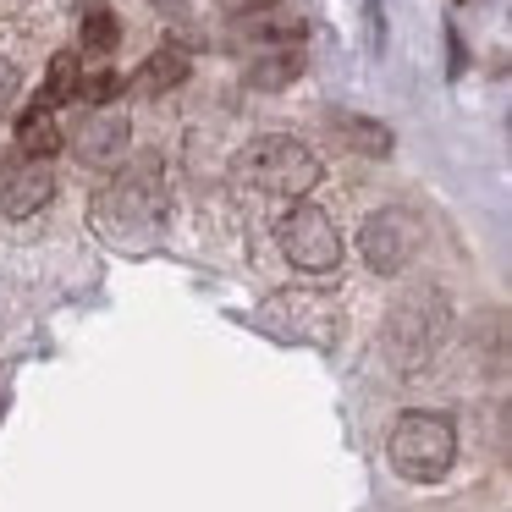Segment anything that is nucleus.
I'll return each instance as SVG.
<instances>
[{
	"instance_id": "f257e3e1",
	"label": "nucleus",
	"mask_w": 512,
	"mask_h": 512,
	"mask_svg": "<svg viewBox=\"0 0 512 512\" xmlns=\"http://www.w3.org/2000/svg\"><path fill=\"white\" fill-rule=\"evenodd\" d=\"M386 457L408 485H441L457 463V424L435 408L397 413V424L386 435Z\"/></svg>"
},
{
	"instance_id": "f03ea898",
	"label": "nucleus",
	"mask_w": 512,
	"mask_h": 512,
	"mask_svg": "<svg viewBox=\"0 0 512 512\" xmlns=\"http://www.w3.org/2000/svg\"><path fill=\"white\" fill-rule=\"evenodd\" d=\"M452 331V309L435 287H413L397 309L386 314V353L397 369H424L446 347Z\"/></svg>"
},
{
	"instance_id": "7ed1b4c3",
	"label": "nucleus",
	"mask_w": 512,
	"mask_h": 512,
	"mask_svg": "<svg viewBox=\"0 0 512 512\" xmlns=\"http://www.w3.org/2000/svg\"><path fill=\"white\" fill-rule=\"evenodd\" d=\"M237 177H243L254 193H265V199H292V204H298L303 193L320 182V160H314L298 138L270 133V138H254V144L243 149Z\"/></svg>"
},
{
	"instance_id": "20e7f679",
	"label": "nucleus",
	"mask_w": 512,
	"mask_h": 512,
	"mask_svg": "<svg viewBox=\"0 0 512 512\" xmlns=\"http://www.w3.org/2000/svg\"><path fill=\"white\" fill-rule=\"evenodd\" d=\"M100 221L111 226L116 237H138V232L166 221V177H160L155 160L127 166L122 177L100 193Z\"/></svg>"
},
{
	"instance_id": "39448f33",
	"label": "nucleus",
	"mask_w": 512,
	"mask_h": 512,
	"mask_svg": "<svg viewBox=\"0 0 512 512\" xmlns=\"http://www.w3.org/2000/svg\"><path fill=\"white\" fill-rule=\"evenodd\" d=\"M276 243L287 254V265H298V270H336L342 265V232H336V221L320 204H303V199L292 204L276 226Z\"/></svg>"
},
{
	"instance_id": "423d86ee",
	"label": "nucleus",
	"mask_w": 512,
	"mask_h": 512,
	"mask_svg": "<svg viewBox=\"0 0 512 512\" xmlns=\"http://www.w3.org/2000/svg\"><path fill=\"white\" fill-rule=\"evenodd\" d=\"M413 248H419V221H413L408 210H375L364 226H358V254H364V265L375 270V276H397V270H408Z\"/></svg>"
},
{
	"instance_id": "0eeeda50",
	"label": "nucleus",
	"mask_w": 512,
	"mask_h": 512,
	"mask_svg": "<svg viewBox=\"0 0 512 512\" xmlns=\"http://www.w3.org/2000/svg\"><path fill=\"white\" fill-rule=\"evenodd\" d=\"M50 199H56V171H50V160H17L6 171V182H0V210L12 215V221L39 215Z\"/></svg>"
},
{
	"instance_id": "6e6552de",
	"label": "nucleus",
	"mask_w": 512,
	"mask_h": 512,
	"mask_svg": "<svg viewBox=\"0 0 512 512\" xmlns=\"http://www.w3.org/2000/svg\"><path fill=\"white\" fill-rule=\"evenodd\" d=\"M72 144H78L83 160L111 166V160H122V149L133 144V127H127V116H116V111H89V122H83V133L72 138Z\"/></svg>"
},
{
	"instance_id": "1a4fd4ad",
	"label": "nucleus",
	"mask_w": 512,
	"mask_h": 512,
	"mask_svg": "<svg viewBox=\"0 0 512 512\" xmlns=\"http://www.w3.org/2000/svg\"><path fill=\"white\" fill-rule=\"evenodd\" d=\"M331 133L342 138L347 149L369 155V160H386L391 149H397V138H391L386 122H375V116H358V111H331Z\"/></svg>"
},
{
	"instance_id": "9d476101",
	"label": "nucleus",
	"mask_w": 512,
	"mask_h": 512,
	"mask_svg": "<svg viewBox=\"0 0 512 512\" xmlns=\"http://www.w3.org/2000/svg\"><path fill=\"white\" fill-rule=\"evenodd\" d=\"M188 72H193V61L182 56V50H155V56L144 61V67L133 72V83H127V89L133 94H144V100H155V94H171V89H182V83H188Z\"/></svg>"
},
{
	"instance_id": "9b49d317",
	"label": "nucleus",
	"mask_w": 512,
	"mask_h": 512,
	"mask_svg": "<svg viewBox=\"0 0 512 512\" xmlns=\"http://www.w3.org/2000/svg\"><path fill=\"white\" fill-rule=\"evenodd\" d=\"M61 149V127H56V111H45V105H28L23 116H17V160H50Z\"/></svg>"
},
{
	"instance_id": "f8f14e48",
	"label": "nucleus",
	"mask_w": 512,
	"mask_h": 512,
	"mask_svg": "<svg viewBox=\"0 0 512 512\" xmlns=\"http://www.w3.org/2000/svg\"><path fill=\"white\" fill-rule=\"evenodd\" d=\"M298 72H303V45H265L248 61V83L254 89H287Z\"/></svg>"
},
{
	"instance_id": "ddd939ff",
	"label": "nucleus",
	"mask_w": 512,
	"mask_h": 512,
	"mask_svg": "<svg viewBox=\"0 0 512 512\" xmlns=\"http://www.w3.org/2000/svg\"><path fill=\"white\" fill-rule=\"evenodd\" d=\"M78 83H83V61L72 56V50H61V56L50 61V72H45L39 105H45V111H61V105H72V100H78Z\"/></svg>"
},
{
	"instance_id": "4468645a",
	"label": "nucleus",
	"mask_w": 512,
	"mask_h": 512,
	"mask_svg": "<svg viewBox=\"0 0 512 512\" xmlns=\"http://www.w3.org/2000/svg\"><path fill=\"white\" fill-rule=\"evenodd\" d=\"M116 45H122V23H116V12L105 6V0H89V6H83V50L111 56Z\"/></svg>"
},
{
	"instance_id": "2eb2a0df",
	"label": "nucleus",
	"mask_w": 512,
	"mask_h": 512,
	"mask_svg": "<svg viewBox=\"0 0 512 512\" xmlns=\"http://www.w3.org/2000/svg\"><path fill=\"white\" fill-rule=\"evenodd\" d=\"M17 89H23V72H17L12 56H0V111L17 100Z\"/></svg>"
},
{
	"instance_id": "dca6fc26",
	"label": "nucleus",
	"mask_w": 512,
	"mask_h": 512,
	"mask_svg": "<svg viewBox=\"0 0 512 512\" xmlns=\"http://www.w3.org/2000/svg\"><path fill=\"white\" fill-rule=\"evenodd\" d=\"M221 12H232V17H265L270 6H281V0H215Z\"/></svg>"
},
{
	"instance_id": "f3484780",
	"label": "nucleus",
	"mask_w": 512,
	"mask_h": 512,
	"mask_svg": "<svg viewBox=\"0 0 512 512\" xmlns=\"http://www.w3.org/2000/svg\"><path fill=\"white\" fill-rule=\"evenodd\" d=\"M149 6H160V12H171V6H182V0H149Z\"/></svg>"
}]
</instances>
